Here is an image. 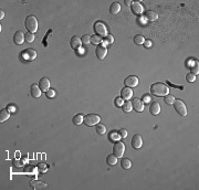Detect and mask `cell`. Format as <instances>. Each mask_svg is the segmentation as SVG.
Listing matches in <instances>:
<instances>
[{"instance_id": "14", "label": "cell", "mask_w": 199, "mask_h": 190, "mask_svg": "<svg viewBox=\"0 0 199 190\" xmlns=\"http://www.w3.org/2000/svg\"><path fill=\"white\" fill-rule=\"evenodd\" d=\"M39 87H40V89L43 91V92L49 91V89H50V81H49V78H47V77H42L41 80H40V82H39Z\"/></svg>"}, {"instance_id": "37", "label": "cell", "mask_w": 199, "mask_h": 190, "mask_svg": "<svg viewBox=\"0 0 199 190\" xmlns=\"http://www.w3.org/2000/svg\"><path fill=\"white\" fill-rule=\"evenodd\" d=\"M55 95H57V93H55V91H54V89H50L49 91H47V92H46V96H47L48 98H53Z\"/></svg>"}, {"instance_id": "24", "label": "cell", "mask_w": 199, "mask_h": 190, "mask_svg": "<svg viewBox=\"0 0 199 190\" xmlns=\"http://www.w3.org/2000/svg\"><path fill=\"white\" fill-rule=\"evenodd\" d=\"M83 120H84V116L82 114H76L75 116H73V118H72V122H73L74 125H81L83 123Z\"/></svg>"}, {"instance_id": "27", "label": "cell", "mask_w": 199, "mask_h": 190, "mask_svg": "<svg viewBox=\"0 0 199 190\" xmlns=\"http://www.w3.org/2000/svg\"><path fill=\"white\" fill-rule=\"evenodd\" d=\"M24 172L26 173H29V176H35L37 173V168L33 166H26L24 167Z\"/></svg>"}, {"instance_id": "23", "label": "cell", "mask_w": 199, "mask_h": 190, "mask_svg": "<svg viewBox=\"0 0 199 190\" xmlns=\"http://www.w3.org/2000/svg\"><path fill=\"white\" fill-rule=\"evenodd\" d=\"M106 162H107L108 166H114V165H116V162H117V157L113 154L108 155V156L106 157Z\"/></svg>"}, {"instance_id": "35", "label": "cell", "mask_w": 199, "mask_h": 190, "mask_svg": "<svg viewBox=\"0 0 199 190\" xmlns=\"http://www.w3.org/2000/svg\"><path fill=\"white\" fill-rule=\"evenodd\" d=\"M12 166H15V167L24 166V160L23 159H13V160H12Z\"/></svg>"}, {"instance_id": "5", "label": "cell", "mask_w": 199, "mask_h": 190, "mask_svg": "<svg viewBox=\"0 0 199 190\" xmlns=\"http://www.w3.org/2000/svg\"><path fill=\"white\" fill-rule=\"evenodd\" d=\"M93 29H94V32H95L97 36H104V38L107 36V29H106L105 24L103 23V22H101V21H96V22L94 23Z\"/></svg>"}, {"instance_id": "19", "label": "cell", "mask_w": 199, "mask_h": 190, "mask_svg": "<svg viewBox=\"0 0 199 190\" xmlns=\"http://www.w3.org/2000/svg\"><path fill=\"white\" fill-rule=\"evenodd\" d=\"M71 48L72 49H79V48L81 47V44H82V41H81V39L79 38V36H73L72 39H71Z\"/></svg>"}, {"instance_id": "43", "label": "cell", "mask_w": 199, "mask_h": 190, "mask_svg": "<svg viewBox=\"0 0 199 190\" xmlns=\"http://www.w3.org/2000/svg\"><path fill=\"white\" fill-rule=\"evenodd\" d=\"M144 45L146 48H149L151 45H152V41L151 40H145V42H144Z\"/></svg>"}, {"instance_id": "29", "label": "cell", "mask_w": 199, "mask_h": 190, "mask_svg": "<svg viewBox=\"0 0 199 190\" xmlns=\"http://www.w3.org/2000/svg\"><path fill=\"white\" fill-rule=\"evenodd\" d=\"M121 166H122L123 169H129L131 166H132V161L129 160V158H123L121 160Z\"/></svg>"}, {"instance_id": "32", "label": "cell", "mask_w": 199, "mask_h": 190, "mask_svg": "<svg viewBox=\"0 0 199 190\" xmlns=\"http://www.w3.org/2000/svg\"><path fill=\"white\" fill-rule=\"evenodd\" d=\"M134 42L136 43V44H138V45L144 44V42H145V38H144L143 36H141V34H137V36H134Z\"/></svg>"}, {"instance_id": "18", "label": "cell", "mask_w": 199, "mask_h": 190, "mask_svg": "<svg viewBox=\"0 0 199 190\" xmlns=\"http://www.w3.org/2000/svg\"><path fill=\"white\" fill-rule=\"evenodd\" d=\"M149 113L152 114V115H157V114L160 113V105H159V103L154 102L153 104H151V106H149Z\"/></svg>"}, {"instance_id": "25", "label": "cell", "mask_w": 199, "mask_h": 190, "mask_svg": "<svg viewBox=\"0 0 199 190\" xmlns=\"http://www.w3.org/2000/svg\"><path fill=\"white\" fill-rule=\"evenodd\" d=\"M108 138H110V140H112V142H118L121 136H120V134L116 131H112L108 134Z\"/></svg>"}, {"instance_id": "36", "label": "cell", "mask_w": 199, "mask_h": 190, "mask_svg": "<svg viewBox=\"0 0 199 190\" xmlns=\"http://www.w3.org/2000/svg\"><path fill=\"white\" fill-rule=\"evenodd\" d=\"M191 73L193 75H197L199 73V70H198V62H193V65L191 66Z\"/></svg>"}, {"instance_id": "28", "label": "cell", "mask_w": 199, "mask_h": 190, "mask_svg": "<svg viewBox=\"0 0 199 190\" xmlns=\"http://www.w3.org/2000/svg\"><path fill=\"white\" fill-rule=\"evenodd\" d=\"M102 42H103L102 36H97V34H93V36H91V43L96 44V45H101V43H102Z\"/></svg>"}, {"instance_id": "16", "label": "cell", "mask_w": 199, "mask_h": 190, "mask_svg": "<svg viewBox=\"0 0 199 190\" xmlns=\"http://www.w3.org/2000/svg\"><path fill=\"white\" fill-rule=\"evenodd\" d=\"M144 18L148 21H155L158 19V14L153 10H147V11L144 12Z\"/></svg>"}, {"instance_id": "33", "label": "cell", "mask_w": 199, "mask_h": 190, "mask_svg": "<svg viewBox=\"0 0 199 190\" xmlns=\"http://www.w3.org/2000/svg\"><path fill=\"white\" fill-rule=\"evenodd\" d=\"M33 41H35V34L33 33H30V32L26 33V36H24V42L32 43Z\"/></svg>"}, {"instance_id": "44", "label": "cell", "mask_w": 199, "mask_h": 190, "mask_svg": "<svg viewBox=\"0 0 199 190\" xmlns=\"http://www.w3.org/2000/svg\"><path fill=\"white\" fill-rule=\"evenodd\" d=\"M149 102L151 101V98H149V96H147V95H143V102Z\"/></svg>"}, {"instance_id": "13", "label": "cell", "mask_w": 199, "mask_h": 190, "mask_svg": "<svg viewBox=\"0 0 199 190\" xmlns=\"http://www.w3.org/2000/svg\"><path fill=\"white\" fill-rule=\"evenodd\" d=\"M131 7H132V11L135 14H142L144 12V7L142 6L141 2H132Z\"/></svg>"}, {"instance_id": "41", "label": "cell", "mask_w": 199, "mask_h": 190, "mask_svg": "<svg viewBox=\"0 0 199 190\" xmlns=\"http://www.w3.org/2000/svg\"><path fill=\"white\" fill-rule=\"evenodd\" d=\"M196 75H193V73H189V74H187L186 75V80H187L188 82H193L195 80H196Z\"/></svg>"}, {"instance_id": "12", "label": "cell", "mask_w": 199, "mask_h": 190, "mask_svg": "<svg viewBox=\"0 0 199 190\" xmlns=\"http://www.w3.org/2000/svg\"><path fill=\"white\" fill-rule=\"evenodd\" d=\"M132 95H133V91H132L131 87L125 86V87H123L122 91H121V97H122L123 100H125V101H129V98L132 97Z\"/></svg>"}, {"instance_id": "20", "label": "cell", "mask_w": 199, "mask_h": 190, "mask_svg": "<svg viewBox=\"0 0 199 190\" xmlns=\"http://www.w3.org/2000/svg\"><path fill=\"white\" fill-rule=\"evenodd\" d=\"M48 184L46 182H42V181H38V180H32L31 181V187L33 189H44Z\"/></svg>"}, {"instance_id": "9", "label": "cell", "mask_w": 199, "mask_h": 190, "mask_svg": "<svg viewBox=\"0 0 199 190\" xmlns=\"http://www.w3.org/2000/svg\"><path fill=\"white\" fill-rule=\"evenodd\" d=\"M143 145V139L141 135H134L132 138V147L135 149H140Z\"/></svg>"}, {"instance_id": "7", "label": "cell", "mask_w": 199, "mask_h": 190, "mask_svg": "<svg viewBox=\"0 0 199 190\" xmlns=\"http://www.w3.org/2000/svg\"><path fill=\"white\" fill-rule=\"evenodd\" d=\"M131 103H132V107L134 108L136 112H143L144 108H145L144 102L142 101V100H140V98H133L131 101Z\"/></svg>"}, {"instance_id": "46", "label": "cell", "mask_w": 199, "mask_h": 190, "mask_svg": "<svg viewBox=\"0 0 199 190\" xmlns=\"http://www.w3.org/2000/svg\"><path fill=\"white\" fill-rule=\"evenodd\" d=\"M125 5H132V1H129V0H125Z\"/></svg>"}, {"instance_id": "26", "label": "cell", "mask_w": 199, "mask_h": 190, "mask_svg": "<svg viewBox=\"0 0 199 190\" xmlns=\"http://www.w3.org/2000/svg\"><path fill=\"white\" fill-rule=\"evenodd\" d=\"M122 109H123L124 113H129L132 109H133V107H132V103L129 101H126L123 103V105H122Z\"/></svg>"}, {"instance_id": "34", "label": "cell", "mask_w": 199, "mask_h": 190, "mask_svg": "<svg viewBox=\"0 0 199 190\" xmlns=\"http://www.w3.org/2000/svg\"><path fill=\"white\" fill-rule=\"evenodd\" d=\"M113 42H114V38H113L111 34H107V36L104 38V41H103V44H102V45L105 47V44H112Z\"/></svg>"}, {"instance_id": "42", "label": "cell", "mask_w": 199, "mask_h": 190, "mask_svg": "<svg viewBox=\"0 0 199 190\" xmlns=\"http://www.w3.org/2000/svg\"><path fill=\"white\" fill-rule=\"evenodd\" d=\"M123 103H124V100L122 97H117L116 100H115V105H116V106H122Z\"/></svg>"}, {"instance_id": "15", "label": "cell", "mask_w": 199, "mask_h": 190, "mask_svg": "<svg viewBox=\"0 0 199 190\" xmlns=\"http://www.w3.org/2000/svg\"><path fill=\"white\" fill-rule=\"evenodd\" d=\"M13 42H15L16 44H18V45L22 44V43L24 42L23 32H21V31H17V32L15 33V36H13Z\"/></svg>"}, {"instance_id": "45", "label": "cell", "mask_w": 199, "mask_h": 190, "mask_svg": "<svg viewBox=\"0 0 199 190\" xmlns=\"http://www.w3.org/2000/svg\"><path fill=\"white\" fill-rule=\"evenodd\" d=\"M3 17H5V12L1 10L0 11V19H3Z\"/></svg>"}, {"instance_id": "1", "label": "cell", "mask_w": 199, "mask_h": 190, "mask_svg": "<svg viewBox=\"0 0 199 190\" xmlns=\"http://www.w3.org/2000/svg\"><path fill=\"white\" fill-rule=\"evenodd\" d=\"M169 89L167 87V85L164 83H160V82H157V83H154L151 86V93H152L154 96H165V95L168 94Z\"/></svg>"}, {"instance_id": "38", "label": "cell", "mask_w": 199, "mask_h": 190, "mask_svg": "<svg viewBox=\"0 0 199 190\" xmlns=\"http://www.w3.org/2000/svg\"><path fill=\"white\" fill-rule=\"evenodd\" d=\"M38 170H39L40 172H46L48 170V166L46 165V164L41 162V164H39V165H38Z\"/></svg>"}, {"instance_id": "17", "label": "cell", "mask_w": 199, "mask_h": 190, "mask_svg": "<svg viewBox=\"0 0 199 190\" xmlns=\"http://www.w3.org/2000/svg\"><path fill=\"white\" fill-rule=\"evenodd\" d=\"M30 93H31V95H32L33 97H35V98L40 97V95H41V89L39 87V85H38V84H32L31 87H30Z\"/></svg>"}, {"instance_id": "30", "label": "cell", "mask_w": 199, "mask_h": 190, "mask_svg": "<svg viewBox=\"0 0 199 190\" xmlns=\"http://www.w3.org/2000/svg\"><path fill=\"white\" fill-rule=\"evenodd\" d=\"M95 131H96V133L100 134V135H104V134H105V131H106L105 125L101 124V123L96 124V128H95Z\"/></svg>"}, {"instance_id": "10", "label": "cell", "mask_w": 199, "mask_h": 190, "mask_svg": "<svg viewBox=\"0 0 199 190\" xmlns=\"http://www.w3.org/2000/svg\"><path fill=\"white\" fill-rule=\"evenodd\" d=\"M106 53H107V50L104 45H97L96 50H95V54H96V58L99 60H103L105 58Z\"/></svg>"}, {"instance_id": "8", "label": "cell", "mask_w": 199, "mask_h": 190, "mask_svg": "<svg viewBox=\"0 0 199 190\" xmlns=\"http://www.w3.org/2000/svg\"><path fill=\"white\" fill-rule=\"evenodd\" d=\"M124 84H125V86L131 87V89H132V87H135V86H137V84H138V78H137V76H135V75H129V76H127L125 78Z\"/></svg>"}, {"instance_id": "11", "label": "cell", "mask_w": 199, "mask_h": 190, "mask_svg": "<svg viewBox=\"0 0 199 190\" xmlns=\"http://www.w3.org/2000/svg\"><path fill=\"white\" fill-rule=\"evenodd\" d=\"M23 58L27 61H33L37 58V52L33 49H27L23 52Z\"/></svg>"}, {"instance_id": "39", "label": "cell", "mask_w": 199, "mask_h": 190, "mask_svg": "<svg viewBox=\"0 0 199 190\" xmlns=\"http://www.w3.org/2000/svg\"><path fill=\"white\" fill-rule=\"evenodd\" d=\"M81 41H82V43H84V44H88V43L91 42V36H88V34H85V36H82Z\"/></svg>"}, {"instance_id": "21", "label": "cell", "mask_w": 199, "mask_h": 190, "mask_svg": "<svg viewBox=\"0 0 199 190\" xmlns=\"http://www.w3.org/2000/svg\"><path fill=\"white\" fill-rule=\"evenodd\" d=\"M9 117H10V113H9V111H8L7 108H3V109L0 111V122H1V123L6 122Z\"/></svg>"}, {"instance_id": "4", "label": "cell", "mask_w": 199, "mask_h": 190, "mask_svg": "<svg viewBox=\"0 0 199 190\" xmlns=\"http://www.w3.org/2000/svg\"><path fill=\"white\" fill-rule=\"evenodd\" d=\"M173 105H174L175 111L179 114V115H182V116H186V115H187V108H186L185 103H184L182 100H175L174 103H173Z\"/></svg>"}, {"instance_id": "22", "label": "cell", "mask_w": 199, "mask_h": 190, "mask_svg": "<svg viewBox=\"0 0 199 190\" xmlns=\"http://www.w3.org/2000/svg\"><path fill=\"white\" fill-rule=\"evenodd\" d=\"M120 11H121V5L118 2H113L110 7V12L112 14H117Z\"/></svg>"}, {"instance_id": "6", "label": "cell", "mask_w": 199, "mask_h": 190, "mask_svg": "<svg viewBox=\"0 0 199 190\" xmlns=\"http://www.w3.org/2000/svg\"><path fill=\"white\" fill-rule=\"evenodd\" d=\"M124 151H125V145H124V142H120V140L115 142L114 146H113V155H115L117 158H120V157L123 156Z\"/></svg>"}, {"instance_id": "3", "label": "cell", "mask_w": 199, "mask_h": 190, "mask_svg": "<svg viewBox=\"0 0 199 190\" xmlns=\"http://www.w3.org/2000/svg\"><path fill=\"white\" fill-rule=\"evenodd\" d=\"M100 122H101V117L97 114H88L84 116V120H83V123L86 126H90V127L99 124Z\"/></svg>"}, {"instance_id": "31", "label": "cell", "mask_w": 199, "mask_h": 190, "mask_svg": "<svg viewBox=\"0 0 199 190\" xmlns=\"http://www.w3.org/2000/svg\"><path fill=\"white\" fill-rule=\"evenodd\" d=\"M174 101H175V97H174L173 95L167 94L164 96V102H165V104H167V105H173Z\"/></svg>"}, {"instance_id": "40", "label": "cell", "mask_w": 199, "mask_h": 190, "mask_svg": "<svg viewBox=\"0 0 199 190\" xmlns=\"http://www.w3.org/2000/svg\"><path fill=\"white\" fill-rule=\"evenodd\" d=\"M118 134H120L121 138H125V137H127V131H126L125 128H122V129H120V131H118Z\"/></svg>"}, {"instance_id": "2", "label": "cell", "mask_w": 199, "mask_h": 190, "mask_svg": "<svg viewBox=\"0 0 199 190\" xmlns=\"http://www.w3.org/2000/svg\"><path fill=\"white\" fill-rule=\"evenodd\" d=\"M24 25L30 33H35L38 30V20L35 16H28L24 21Z\"/></svg>"}]
</instances>
